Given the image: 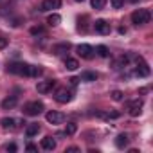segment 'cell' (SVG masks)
<instances>
[{
  "label": "cell",
  "instance_id": "6da1fadb",
  "mask_svg": "<svg viewBox=\"0 0 153 153\" xmlns=\"http://www.w3.org/2000/svg\"><path fill=\"white\" fill-rule=\"evenodd\" d=\"M149 18H151V13L148 9H137L131 13V24L135 25H144L149 22Z\"/></svg>",
  "mask_w": 153,
  "mask_h": 153
},
{
  "label": "cell",
  "instance_id": "7a4b0ae2",
  "mask_svg": "<svg viewBox=\"0 0 153 153\" xmlns=\"http://www.w3.org/2000/svg\"><path fill=\"white\" fill-rule=\"evenodd\" d=\"M31 65L27 63H9L7 65V72L9 74H16V76H29Z\"/></svg>",
  "mask_w": 153,
  "mask_h": 153
},
{
  "label": "cell",
  "instance_id": "3957f363",
  "mask_svg": "<svg viewBox=\"0 0 153 153\" xmlns=\"http://www.w3.org/2000/svg\"><path fill=\"white\" fill-rule=\"evenodd\" d=\"M43 112V103L42 101H31L24 106V114L25 115H38Z\"/></svg>",
  "mask_w": 153,
  "mask_h": 153
},
{
  "label": "cell",
  "instance_id": "277c9868",
  "mask_svg": "<svg viewBox=\"0 0 153 153\" xmlns=\"http://www.w3.org/2000/svg\"><path fill=\"white\" fill-rule=\"evenodd\" d=\"M54 99L58 101V103H70L72 101V92L70 90H67V88H58L56 90V94H54Z\"/></svg>",
  "mask_w": 153,
  "mask_h": 153
},
{
  "label": "cell",
  "instance_id": "5b68a950",
  "mask_svg": "<svg viewBox=\"0 0 153 153\" xmlns=\"http://www.w3.org/2000/svg\"><path fill=\"white\" fill-rule=\"evenodd\" d=\"M135 74L139 76V78H148V76H149V65H148V63H146L142 58H139V59H137Z\"/></svg>",
  "mask_w": 153,
  "mask_h": 153
},
{
  "label": "cell",
  "instance_id": "8992f818",
  "mask_svg": "<svg viewBox=\"0 0 153 153\" xmlns=\"http://www.w3.org/2000/svg\"><path fill=\"white\" fill-rule=\"evenodd\" d=\"M94 29H96V33H99V34H110V31H112V27H110V24L106 22V20H96V24H94Z\"/></svg>",
  "mask_w": 153,
  "mask_h": 153
},
{
  "label": "cell",
  "instance_id": "52a82bcc",
  "mask_svg": "<svg viewBox=\"0 0 153 153\" xmlns=\"http://www.w3.org/2000/svg\"><path fill=\"white\" fill-rule=\"evenodd\" d=\"M78 54L85 59H90L94 56V47L88 43H81V45H78Z\"/></svg>",
  "mask_w": 153,
  "mask_h": 153
},
{
  "label": "cell",
  "instance_id": "ba28073f",
  "mask_svg": "<svg viewBox=\"0 0 153 153\" xmlns=\"http://www.w3.org/2000/svg\"><path fill=\"white\" fill-rule=\"evenodd\" d=\"M140 112H142V101H140V99H135V101H131V103L128 105V114H130L131 117H139Z\"/></svg>",
  "mask_w": 153,
  "mask_h": 153
},
{
  "label": "cell",
  "instance_id": "9c48e42d",
  "mask_svg": "<svg viewBox=\"0 0 153 153\" xmlns=\"http://www.w3.org/2000/svg\"><path fill=\"white\" fill-rule=\"evenodd\" d=\"M0 124H2L4 130H15L18 124H25V121H16L13 117H4L2 121H0Z\"/></svg>",
  "mask_w": 153,
  "mask_h": 153
},
{
  "label": "cell",
  "instance_id": "30bf717a",
  "mask_svg": "<svg viewBox=\"0 0 153 153\" xmlns=\"http://www.w3.org/2000/svg\"><path fill=\"white\" fill-rule=\"evenodd\" d=\"M61 6V0H43L42 6H40V11L47 13V11H52V9H58Z\"/></svg>",
  "mask_w": 153,
  "mask_h": 153
},
{
  "label": "cell",
  "instance_id": "8fae6325",
  "mask_svg": "<svg viewBox=\"0 0 153 153\" xmlns=\"http://www.w3.org/2000/svg\"><path fill=\"white\" fill-rule=\"evenodd\" d=\"M54 83H56V81H52V79H49V81H40V83L36 85V90H38L40 94H47L49 90H52Z\"/></svg>",
  "mask_w": 153,
  "mask_h": 153
},
{
  "label": "cell",
  "instance_id": "7c38bea8",
  "mask_svg": "<svg viewBox=\"0 0 153 153\" xmlns=\"http://www.w3.org/2000/svg\"><path fill=\"white\" fill-rule=\"evenodd\" d=\"M45 117H47V121H49L51 124H59V123H63V119H65V117H63V114L54 112V110H52V112H49Z\"/></svg>",
  "mask_w": 153,
  "mask_h": 153
},
{
  "label": "cell",
  "instance_id": "4fadbf2b",
  "mask_svg": "<svg viewBox=\"0 0 153 153\" xmlns=\"http://www.w3.org/2000/svg\"><path fill=\"white\" fill-rule=\"evenodd\" d=\"M42 148H43L45 151H52V149L56 148V140H54L52 137H49V135H47V137H43V139H42Z\"/></svg>",
  "mask_w": 153,
  "mask_h": 153
},
{
  "label": "cell",
  "instance_id": "5bb4252c",
  "mask_svg": "<svg viewBox=\"0 0 153 153\" xmlns=\"http://www.w3.org/2000/svg\"><path fill=\"white\" fill-rule=\"evenodd\" d=\"M70 51V43L67 42V43H59V45H54V49H52V52L56 54V56H59V54H65V52H68Z\"/></svg>",
  "mask_w": 153,
  "mask_h": 153
},
{
  "label": "cell",
  "instance_id": "9a60e30c",
  "mask_svg": "<svg viewBox=\"0 0 153 153\" xmlns=\"http://www.w3.org/2000/svg\"><path fill=\"white\" fill-rule=\"evenodd\" d=\"M96 79H97V74H96V72H90V70L81 72V78H79V81H87V83H92V81H96Z\"/></svg>",
  "mask_w": 153,
  "mask_h": 153
},
{
  "label": "cell",
  "instance_id": "2e32d148",
  "mask_svg": "<svg viewBox=\"0 0 153 153\" xmlns=\"http://www.w3.org/2000/svg\"><path fill=\"white\" fill-rule=\"evenodd\" d=\"M16 106V96H9L2 101V108L4 110H9V108H15Z\"/></svg>",
  "mask_w": 153,
  "mask_h": 153
},
{
  "label": "cell",
  "instance_id": "e0dca14e",
  "mask_svg": "<svg viewBox=\"0 0 153 153\" xmlns=\"http://www.w3.org/2000/svg\"><path fill=\"white\" fill-rule=\"evenodd\" d=\"M65 67H67V70H78L79 63H78V59H74V58H67L65 59Z\"/></svg>",
  "mask_w": 153,
  "mask_h": 153
},
{
  "label": "cell",
  "instance_id": "ac0fdd59",
  "mask_svg": "<svg viewBox=\"0 0 153 153\" xmlns=\"http://www.w3.org/2000/svg\"><path fill=\"white\" fill-rule=\"evenodd\" d=\"M94 52H97V56H101V58H108V56H110V51H108L106 45H97V47L94 49Z\"/></svg>",
  "mask_w": 153,
  "mask_h": 153
},
{
  "label": "cell",
  "instance_id": "d6986e66",
  "mask_svg": "<svg viewBox=\"0 0 153 153\" xmlns=\"http://www.w3.org/2000/svg\"><path fill=\"white\" fill-rule=\"evenodd\" d=\"M38 131H40V124H34V123L25 128V135H27V137H34Z\"/></svg>",
  "mask_w": 153,
  "mask_h": 153
},
{
  "label": "cell",
  "instance_id": "ffe728a7",
  "mask_svg": "<svg viewBox=\"0 0 153 153\" xmlns=\"http://www.w3.org/2000/svg\"><path fill=\"white\" fill-rule=\"evenodd\" d=\"M47 24L52 25V27H54V25H59V24H61V16H59L58 13H52V15L47 18Z\"/></svg>",
  "mask_w": 153,
  "mask_h": 153
},
{
  "label": "cell",
  "instance_id": "44dd1931",
  "mask_svg": "<svg viewBox=\"0 0 153 153\" xmlns=\"http://www.w3.org/2000/svg\"><path fill=\"white\" fill-rule=\"evenodd\" d=\"M126 144H128V137L126 135H117L115 137V146L117 148H126Z\"/></svg>",
  "mask_w": 153,
  "mask_h": 153
},
{
  "label": "cell",
  "instance_id": "7402d4cb",
  "mask_svg": "<svg viewBox=\"0 0 153 153\" xmlns=\"http://www.w3.org/2000/svg\"><path fill=\"white\" fill-rule=\"evenodd\" d=\"M76 131H78V124H76V123H67V126H65V135H74Z\"/></svg>",
  "mask_w": 153,
  "mask_h": 153
},
{
  "label": "cell",
  "instance_id": "603a6c76",
  "mask_svg": "<svg viewBox=\"0 0 153 153\" xmlns=\"http://www.w3.org/2000/svg\"><path fill=\"white\" fill-rule=\"evenodd\" d=\"M90 4H92L94 9H103L105 4H106V0H90Z\"/></svg>",
  "mask_w": 153,
  "mask_h": 153
},
{
  "label": "cell",
  "instance_id": "cb8c5ba5",
  "mask_svg": "<svg viewBox=\"0 0 153 153\" xmlns=\"http://www.w3.org/2000/svg\"><path fill=\"white\" fill-rule=\"evenodd\" d=\"M110 96H112L114 101H123V92H121V90H114Z\"/></svg>",
  "mask_w": 153,
  "mask_h": 153
},
{
  "label": "cell",
  "instance_id": "d4e9b609",
  "mask_svg": "<svg viewBox=\"0 0 153 153\" xmlns=\"http://www.w3.org/2000/svg\"><path fill=\"white\" fill-rule=\"evenodd\" d=\"M42 72H43V70H42L40 67H33V65H31V70H29V76H40Z\"/></svg>",
  "mask_w": 153,
  "mask_h": 153
},
{
  "label": "cell",
  "instance_id": "484cf974",
  "mask_svg": "<svg viewBox=\"0 0 153 153\" xmlns=\"http://www.w3.org/2000/svg\"><path fill=\"white\" fill-rule=\"evenodd\" d=\"M110 4H112V7L119 9V7H123V6H124V0H110Z\"/></svg>",
  "mask_w": 153,
  "mask_h": 153
},
{
  "label": "cell",
  "instance_id": "4316f807",
  "mask_svg": "<svg viewBox=\"0 0 153 153\" xmlns=\"http://www.w3.org/2000/svg\"><path fill=\"white\" fill-rule=\"evenodd\" d=\"M42 33H43L42 27H33V29H31V34H34V36H36V34H42Z\"/></svg>",
  "mask_w": 153,
  "mask_h": 153
},
{
  "label": "cell",
  "instance_id": "83f0119b",
  "mask_svg": "<svg viewBox=\"0 0 153 153\" xmlns=\"http://www.w3.org/2000/svg\"><path fill=\"white\" fill-rule=\"evenodd\" d=\"M6 149H7V151H16V146H15V144H7Z\"/></svg>",
  "mask_w": 153,
  "mask_h": 153
},
{
  "label": "cell",
  "instance_id": "f1b7e54d",
  "mask_svg": "<svg viewBox=\"0 0 153 153\" xmlns=\"http://www.w3.org/2000/svg\"><path fill=\"white\" fill-rule=\"evenodd\" d=\"M25 149H27V151H36L38 148H36L34 144H27V148H25Z\"/></svg>",
  "mask_w": 153,
  "mask_h": 153
},
{
  "label": "cell",
  "instance_id": "f546056e",
  "mask_svg": "<svg viewBox=\"0 0 153 153\" xmlns=\"http://www.w3.org/2000/svg\"><path fill=\"white\" fill-rule=\"evenodd\" d=\"M6 45H7V40L6 38H0V49H4Z\"/></svg>",
  "mask_w": 153,
  "mask_h": 153
},
{
  "label": "cell",
  "instance_id": "4dcf8cb0",
  "mask_svg": "<svg viewBox=\"0 0 153 153\" xmlns=\"http://www.w3.org/2000/svg\"><path fill=\"white\" fill-rule=\"evenodd\" d=\"M76 151H79L76 146H72V148H67V153H76Z\"/></svg>",
  "mask_w": 153,
  "mask_h": 153
},
{
  "label": "cell",
  "instance_id": "1f68e13d",
  "mask_svg": "<svg viewBox=\"0 0 153 153\" xmlns=\"http://www.w3.org/2000/svg\"><path fill=\"white\" fill-rule=\"evenodd\" d=\"M70 83H72V85H78V83H79V78H70Z\"/></svg>",
  "mask_w": 153,
  "mask_h": 153
},
{
  "label": "cell",
  "instance_id": "d6a6232c",
  "mask_svg": "<svg viewBox=\"0 0 153 153\" xmlns=\"http://www.w3.org/2000/svg\"><path fill=\"white\" fill-rule=\"evenodd\" d=\"M76 2H85V0H76Z\"/></svg>",
  "mask_w": 153,
  "mask_h": 153
}]
</instances>
